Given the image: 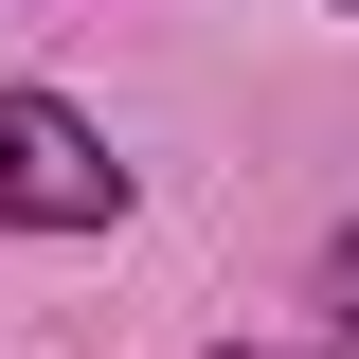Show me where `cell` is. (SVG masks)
<instances>
[{
    "mask_svg": "<svg viewBox=\"0 0 359 359\" xmlns=\"http://www.w3.org/2000/svg\"><path fill=\"white\" fill-rule=\"evenodd\" d=\"M0 216H18V233H108V216H126L108 126H72L54 90H0Z\"/></svg>",
    "mask_w": 359,
    "mask_h": 359,
    "instance_id": "6da1fadb",
    "label": "cell"
}]
</instances>
